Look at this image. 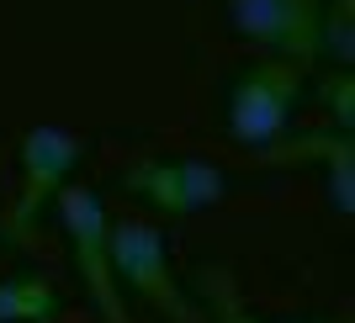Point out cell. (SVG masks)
I'll return each instance as SVG.
<instances>
[{
	"instance_id": "9",
	"label": "cell",
	"mask_w": 355,
	"mask_h": 323,
	"mask_svg": "<svg viewBox=\"0 0 355 323\" xmlns=\"http://www.w3.org/2000/svg\"><path fill=\"white\" fill-rule=\"evenodd\" d=\"M324 59L340 69L355 64V0H329L324 6Z\"/></svg>"
},
{
	"instance_id": "10",
	"label": "cell",
	"mask_w": 355,
	"mask_h": 323,
	"mask_svg": "<svg viewBox=\"0 0 355 323\" xmlns=\"http://www.w3.org/2000/svg\"><path fill=\"white\" fill-rule=\"evenodd\" d=\"M207 313H212V323H270V318L244 308V297L234 292V281L218 276V270L207 276ZM292 323H340V318H292Z\"/></svg>"
},
{
	"instance_id": "5",
	"label": "cell",
	"mask_w": 355,
	"mask_h": 323,
	"mask_svg": "<svg viewBox=\"0 0 355 323\" xmlns=\"http://www.w3.org/2000/svg\"><path fill=\"white\" fill-rule=\"evenodd\" d=\"M16 159H21V196H16V207H11V218H6L0 234H6V238H27L32 228L43 222V212L59 202V191L69 186V175L80 170L85 143H80L69 128H48V122H37V128L21 132Z\"/></svg>"
},
{
	"instance_id": "4",
	"label": "cell",
	"mask_w": 355,
	"mask_h": 323,
	"mask_svg": "<svg viewBox=\"0 0 355 323\" xmlns=\"http://www.w3.org/2000/svg\"><path fill=\"white\" fill-rule=\"evenodd\" d=\"M122 191L154 207L159 218H202L207 207L228 196V175L196 154H154L122 170Z\"/></svg>"
},
{
	"instance_id": "2",
	"label": "cell",
	"mask_w": 355,
	"mask_h": 323,
	"mask_svg": "<svg viewBox=\"0 0 355 323\" xmlns=\"http://www.w3.org/2000/svg\"><path fill=\"white\" fill-rule=\"evenodd\" d=\"M106 250H112V276L128 297L148 302L170 323H196V302L180 292L175 270H170V250H164V234L154 222L138 218H117L106 228Z\"/></svg>"
},
{
	"instance_id": "6",
	"label": "cell",
	"mask_w": 355,
	"mask_h": 323,
	"mask_svg": "<svg viewBox=\"0 0 355 323\" xmlns=\"http://www.w3.org/2000/svg\"><path fill=\"white\" fill-rule=\"evenodd\" d=\"M228 21L266 59L286 64L324 59V0H228Z\"/></svg>"
},
{
	"instance_id": "3",
	"label": "cell",
	"mask_w": 355,
	"mask_h": 323,
	"mask_svg": "<svg viewBox=\"0 0 355 323\" xmlns=\"http://www.w3.org/2000/svg\"><path fill=\"white\" fill-rule=\"evenodd\" d=\"M53 207H59V228H64V238H69V254H74L80 281H85L90 308L101 313L106 323H133V313L122 302V286H117V276H112V250H106L112 218H106L101 196L90 191V186H74L69 180Z\"/></svg>"
},
{
	"instance_id": "8",
	"label": "cell",
	"mask_w": 355,
	"mask_h": 323,
	"mask_svg": "<svg viewBox=\"0 0 355 323\" xmlns=\"http://www.w3.org/2000/svg\"><path fill=\"white\" fill-rule=\"evenodd\" d=\"M59 292L43 276H0V323H53Z\"/></svg>"
},
{
	"instance_id": "11",
	"label": "cell",
	"mask_w": 355,
	"mask_h": 323,
	"mask_svg": "<svg viewBox=\"0 0 355 323\" xmlns=\"http://www.w3.org/2000/svg\"><path fill=\"white\" fill-rule=\"evenodd\" d=\"M324 106H329V128L334 132H355V74L334 69L324 80Z\"/></svg>"
},
{
	"instance_id": "1",
	"label": "cell",
	"mask_w": 355,
	"mask_h": 323,
	"mask_svg": "<svg viewBox=\"0 0 355 323\" xmlns=\"http://www.w3.org/2000/svg\"><path fill=\"white\" fill-rule=\"evenodd\" d=\"M302 101V64L254 59L228 85V138L244 148H276L292 132Z\"/></svg>"
},
{
	"instance_id": "7",
	"label": "cell",
	"mask_w": 355,
	"mask_h": 323,
	"mask_svg": "<svg viewBox=\"0 0 355 323\" xmlns=\"http://www.w3.org/2000/svg\"><path fill=\"white\" fill-rule=\"evenodd\" d=\"M266 154H276V164H318L324 170V186H329V207L340 212V218H350L355 212V138L350 132H297V138H282L276 148H266Z\"/></svg>"
}]
</instances>
